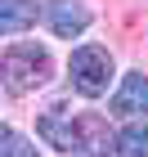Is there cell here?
Masks as SVG:
<instances>
[{
    "instance_id": "1",
    "label": "cell",
    "mask_w": 148,
    "mask_h": 157,
    "mask_svg": "<svg viewBox=\"0 0 148 157\" xmlns=\"http://www.w3.org/2000/svg\"><path fill=\"white\" fill-rule=\"evenodd\" d=\"M54 72V59H49V49L36 45V40H13L5 49V59H0V81L9 94H32L40 85L49 81Z\"/></svg>"
},
{
    "instance_id": "2",
    "label": "cell",
    "mask_w": 148,
    "mask_h": 157,
    "mask_svg": "<svg viewBox=\"0 0 148 157\" xmlns=\"http://www.w3.org/2000/svg\"><path fill=\"white\" fill-rule=\"evenodd\" d=\"M112 72H117V63H112V49H103V45H76L72 59H67V81H72L76 94H85V99L108 94Z\"/></svg>"
},
{
    "instance_id": "3",
    "label": "cell",
    "mask_w": 148,
    "mask_h": 157,
    "mask_svg": "<svg viewBox=\"0 0 148 157\" xmlns=\"http://www.w3.org/2000/svg\"><path fill=\"white\" fill-rule=\"evenodd\" d=\"M36 130H40V139L54 144L59 153H67V157L81 153V117H72L67 103H49V108L36 117Z\"/></svg>"
},
{
    "instance_id": "4",
    "label": "cell",
    "mask_w": 148,
    "mask_h": 157,
    "mask_svg": "<svg viewBox=\"0 0 148 157\" xmlns=\"http://www.w3.org/2000/svg\"><path fill=\"white\" fill-rule=\"evenodd\" d=\"M112 117H144L148 112V76L144 72H126L117 94H112Z\"/></svg>"
},
{
    "instance_id": "5",
    "label": "cell",
    "mask_w": 148,
    "mask_h": 157,
    "mask_svg": "<svg viewBox=\"0 0 148 157\" xmlns=\"http://www.w3.org/2000/svg\"><path fill=\"white\" fill-rule=\"evenodd\" d=\"M85 27H90V9L81 0H54V5H49V32H54V36L72 40V36H81Z\"/></svg>"
},
{
    "instance_id": "6",
    "label": "cell",
    "mask_w": 148,
    "mask_h": 157,
    "mask_svg": "<svg viewBox=\"0 0 148 157\" xmlns=\"http://www.w3.org/2000/svg\"><path fill=\"white\" fill-rule=\"evenodd\" d=\"M36 0H0V32L5 36H18L36 23Z\"/></svg>"
},
{
    "instance_id": "7",
    "label": "cell",
    "mask_w": 148,
    "mask_h": 157,
    "mask_svg": "<svg viewBox=\"0 0 148 157\" xmlns=\"http://www.w3.org/2000/svg\"><path fill=\"white\" fill-rule=\"evenodd\" d=\"M117 157H148V126L144 121H130L117 135Z\"/></svg>"
},
{
    "instance_id": "8",
    "label": "cell",
    "mask_w": 148,
    "mask_h": 157,
    "mask_svg": "<svg viewBox=\"0 0 148 157\" xmlns=\"http://www.w3.org/2000/svg\"><path fill=\"white\" fill-rule=\"evenodd\" d=\"M0 157H40V153H36V144H27L13 126H5V130H0Z\"/></svg>"
}]
</instances>
